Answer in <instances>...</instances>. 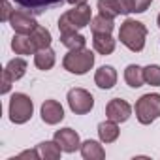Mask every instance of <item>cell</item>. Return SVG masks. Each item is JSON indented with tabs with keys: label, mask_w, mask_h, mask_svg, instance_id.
<instances>
[{
	"label": "cell",
	"mask_w": 160,
	"mask_h": 160,
	"mask_svg": "<svg viewBox=\"0 0 160 160\" xmlns=\"http://www.w3.org/2000/svg\"><path fill=\"white\" fill-rule=\"evenodd\" d=\"M119 134H121L119 122H115L111 119H108V121H104V122L98 124V138H100L102 143H113L119 138Z\"/></svg>",
	"instance_id": "obj_14"
},
{
	"label": "cell",
	"mask_w": 160,
	"mask_h": 160,
	"mask_svg": "<svg viewBox=\"0 0 160 160\" xmlns=\"http://www.w3.org/2000/svg\"><path fill=\"white\" fill-rule=\"evenodd\" d=\"M136 119L141 124H151L160 117V94L158 92H149L143 94L136 102Z\"/></svg>",
	"instance_id": "obj_5"
},
{
	"label": "cell",
	"mask_w": 160,
	"mask_h": 160,
	"mask_svg": "<svg viewBox=\"0 0 160 160\" xmlns=\"http://www.w3.org/2000/svg\"><path fill=\"white\" fill-rule=\"evenodd\" d=\"M66 100H68V106H70L72 113H75V115H87V113H91V109L94 108V98H92V94H91L89 91H85V89H79V87L68 91Z\"/></svg>",
	"instance_id": "obj_6"
},
{
	"label": "cell",
	"mask_w": 160,
	"mask_h": 160,
	"mask_svg": "<svg viewBox=\"0 0 160 160\" xmlns=\"http://www.w3.org/2000/svg\"><path fill=\"white\" fill-rule=\"evenodd\" d=\"M40 115H42V121L45 124H58L64 119V108L57 100H45L42 104Z\"/></svg>",
	"instance_id": "obj_10"
},
{
	"label": "cell",
	"mask_w": 160,
	"mask_h": 160,
	"mask_svg": "<svg viewBox=\"0 0 160 160\" xmlns=\"http://www.w3.org/2000/svg\"><path fill=\"white\" fill-rule=\"evenodd\" d=\"M66 2L72 6H81V4H87V0H66Z\"/></svg>",
	"instance_id": "obj_31"
},
{
	"label": "cell",
	"mask_w": 160,
	"mask_h": 160,
	"mask_svg": "<svg viewBox=\"0 0 160 160\" xmlns=\"http://www.w3.org/2000/svg\"><path fill=\"white\" fill-rule=\"evenodd\" d=\"M143 77L145 83L151 87H160V66L158 64H149L143 68Z\"/></svg>",
	"instance_id": "obj_25"
},
{
	"label": "cell",
	"mask_w": 160,
	"mask_h": 160,
	"mask_svg": "<svg viewBox=\"0 0 160 160\" xmlns=\"http://www.w3.org/2000/svg\"><path fill=\"white\" fill-rule=\"evenodd\" d=\"M81 156L85 158V160H102V158H106V151H104V147L98 143V141H94V139H87V141H83L81 143Z\"/></svg>",
	"instance_id": "obj_15"
},
{
	"label": "cell",
	"mask_w": 160,
	"mask_h": 160,
	"mask_svg": "<svg viewBox=\"0 0 160 160\" xmlns=\"http://www.w3.org/2000/svg\"><path fill=\"white\" fill-rule=\"evenodd\" d=\"M38 151H40V156L43 158V160H58L60 158V154L64 152L62 149H60V145L53 139V141H42L40 145H38Z\"/></svg>",
	"instance_id": "obj_20"
},
{
	"label": "cell",
	"mask_w": 160,
	"mask_h": 160,
	"mask_svg": "<svg viewBox=\"0 0 160 160\" xmlns=\"http://www.w3.org/2000/svg\"><path fill=\"white\" fill-rule=\"evenodd\" d=\"M13 2L32 13H43L45 10L53 8V6H58L62 4L64 0H13Z\"/></svg>",
	"instance_id": "obj_12"
},
{
	"label": "cell",
	"mask_w": 160,
	"mask_h": 160,
	"mask_svg": "<svg viewBox=\"0 0 160 160\" xmlns=\"http://www.w3.org/2000/svg\"><path fill=\"white\" fill-rule=\"evenodd\" d=\"M12 49L15 51V55H34L38 51L28 34H15L12 38Z\"/></svg>",
	"instance_id": "obj_13"
},
{
	"label": "cell",
	"mask_w": 160,
	"mask_h": 160,
	"mask_svg": "<svg viewBox=\"0 0 160 160\" xmlns=\"http://www.w3.org/2000/svg\"><path fill=\"white\" fill-rule=\"evenodd\" d=\"M119 2H121V10L124 15L136 12V0H119Z\"/></svg>",
	"instance_id": "obj_28"
},
{
	"label": "cell",
	"mask_w": 160,
	"mask_h": 160,
	"mask_svg": "<svg viewBox=\"0 0 160 160\" xmlns=\"http://www.w3.org/2000/svg\"><path fill=\"white\" fill-rule=\"evenodd\" d=\"M10 25H12V28H13V32L15 34H32L34 32V28L38 27V23H36V19H34V15H32V12H28V10H13V13H12V17H10V21H8Z\"/></svg>",
	"instance_id": "obj_7"
},
{
	"label": "cell",
	"mask_w": 160,
	"mask_h": 160,
	"mask_svg": "<svg viewBox=\"0 0 160 160\" xmlns=\"http://www.w3.org/2000/svg\"><path fill=\"white\" fill-rule=\"evenodd\" d=\"M55 58L57 57H55V51L51 47L38 49L34 53V64H36L38 70H43V72H47V70H51L55 66Z\"/></svg>",
	"instance_id": "obj_16"
},
{
	"label": "cell",
	"mask_w": 160,
	"mask_h": 160,
	"mask_svg": "<svg viewBox=\"0 0 160 160\" xmlns=\"http://www.w3.org/2000/svg\"><path fill=\"white\" fill-rule=\"evenodd\" d=\"M30 38H32V42H34V45H36V49H45V47H51V32L45 28V27H36L34 28V32L30 34Z\"/></svg>",
	"instance_id": "obj_24"
},
{
	"label": "cell",
	"mask_w": 160,
	"mask_h": 160,
	"mask_svg": "<svg viewBox=\"0 0 160 160\" xmlns=\"http://www.w3.org/2000/svg\"><path fill=\"white\" fill-rule=\"evenodd\" d=\"M156 23H158V27H160V13H158V19H156Z\"/></svg>",
	"instance_id": "obj_32"
},
{
	"label": "cell",
	"mask_w": 160,
	"mask_h": 160,
	"mask_svg": "<svg viewBox=\"0 0 160 160\" xmlns=\"http://www.w3.org/2000/svg\"><path fill=\"white\" fill-rule=\"evenodd\" d=\"M27 68H28V64H27V60L25 58H19V57H15V58H12L8 64H6V72L12 75V79L13 81H19V79L27 73Z\"/></svg>",
	"instance_id": "obj_21"
},
{
	"label": "cell",
	"mask_w": 160,
	"mask_h": 160,
	"mask_svg": "<svg viewBox=\"0 0 160 160\" xmlns=\"http://www.w3.org/2000/svg\"><path fill=\"white\" fill-rule=\"evenodd\" d=\"M119 40L124 47H128L134 53L143 51L145 40H147V27L141 21L136 19H126L121 28H119Z\"/></svg>",
	"instance_id": "obj_1"
},
{
	"label": "cell",
	"mask_w": 160,
	"mask_h": 160,
	"mask_svg": "<svg viewBox=\"0 0 160 160\" xmlns=\"http://www.w3.org/2000/svg\"><path fill=\"white\" fill-rule=\"evenodd\" d=\"M12 83H13L12 75H10L6 70H2V87H0V92H2V94H8V92L12 91Z\"/></svg>",
	"instance_id": "obj_26"
},
{
	"label": "cell",
	"mask_w": 160,
	"mask_h": 160,
	"mask_svg": "<svg viewBox=\"0 0 160 160\" xmlns=\"http://www.w3.org/2000/svg\"><path fill=\"white\" fill-rule=\"evenodd\" d=\"M60 42L64 47H68L70 51L73 49H85L87 45V40L83 34H79V32H70V34H60Z\"/></svg>",
	"instance_id": "obj_22"
},
{
	"label": "cell",
	"mask_w": 160,
	"mask_h": 160,
	"mask_svg": "<svg viewBox=\"0 0 160 160\" xmlns=\"http://www.w3.org/2000/svg\"><path fill=\"white\" fill-rule=\"evenodd\" d=\"M62 66L66 72L70 73H75V75H85L92 66H94V53L91 49H73L70 51L64 60H62Z\"/></svg>",
	"instance_id": "obj_3"
},
{
	"label": "cell",
	"mask_w": 160,
	"mask_h": 160,
	"mask_svg": "<svg viewBox=\"0 0 160 160\" xmlns=\"http://www.w3.org/2000/svg\"><path fill=\"white\" fill-rule=\"evenodd\" d=\"M92 21V12L89 4H81V6H73V10H68L66 13L60 15L58 19V30L60 34H70V32H77L85 28L87 25H91Z\"/></svg>",
	"instance_id": "obj_2"
},
{
	"label": "cell",
	"mask_w": 160,
	"mask_h": 160,
	"mask_svg": "<svg viewBox=\"0 0 160 160\" xmlns=\"http://www.w3.org/2000/svg\"><path fill=\"white\" fill-rule=\"evenodd\" d=\"M13 10H12V4H10V0H4V4H2V15H0V21L2 23H8L10 17H12Z\"/></svg>",
	"instance_id": "obj_27"
},
{
	"label": "cell",
	"mask_w": 160,
	"mask_h": 160,
	"mask_svg": "<svg viewBox=\"0 0 160 160\" xmlns=\"http://www.w3.org/2000/svg\"><path fill=\"white\" fill-rule=\"evenodd\" d=\"M8 111H10V121L13 124H25V122L30 121V117L34 113V104H32V100H30L28 94L15 92L10 98Z\"/></svg>",
	"instance_id": "obj_4"
},
{
	"label": "cell",
	"mask_w": 160,
	"mask_h": 160,
	"mask_svg": "<svg viewBox=\"0 0 160 160\" xmlns=\"http://www.w3.org/2000/svg\"><path fill=\"white\" fill-rule=\"evenodd\" d=\"M92 45L100 55H111L115 51V40L111 34H92Z\"/></svg>",
	"instance_id": "obj_18"
},
{
	"label": "cell",
	"mask_w": 160,
	"mask_h": 160,
	"mask_svg": "<svg viewBox=\"0 0 160 160\" xmlns=\"http://www.w3.org/2000/svg\"><path fill=\"white\" fill-rule=\"evenodd\" d=\"M17 158H32V160H40L42 156H40V151H38V147H36V149L23 151L21 154H17Z\"/></svg>",
	"instance_id": "obj_29"
},
{
	"label": "cell",
	"mask_w": 160,
	"mask_h": 160,
	"mask_svg": "<svg viewBox=\"0 0 160 160\" xmlns=\"http://www.w3.org/2000/svg\"><path fill=\"white\" fill-rule=\"evenodd\" d=\"M94 83L100 89H113L117 83V70L113 66H100L94 73Z\"/></svg>",
	"instance_id": "obj_11"
},
{
	"label": "cell",
	"mask_w": 160,
	"mask_h": 160,
	"mask_svg": "<svg viewBox=\"0 0 160 160\" xmlns=\"http://www.w3.org/2000/svg\"><path fill=\"white\" fill-rule=\"evenodd\" d=\"M152 4V0H136V13L147 12V8Z\"/></svg>",
	"instance_id": "obj_30"
},
{
	"label": "cell",
	"mask_w": 160,
	"mask_h": 160,
	"mask_svg": "<svg viewBox=\"0 0 160 160\" xmlns=\"http://www.w3.org/2000/svg\"><path fill=\"white\" fill-rule=\"evenodd\" d=\"M113 28H115L113 19H109V17H106V15H102V13H98V15L92 17V21H91V30H92V34H111Z\"/></svg>",
	"instance_id": "obj_19"
},
{
	"label": "cell",
	"mask_w": 160,
	"mask_h": 160,
	"mask_svg": "<svg viewBox=\"0 0 160 160\" xmlns=\"http://www.w3.org/2000/svg\"><path fill=\"white\" fill-rule=\"evenodd\" d=\"M130 115H132V106L126 100L113 98L106 106V117L115 121V122H126L130 119Z\"/></svg>",
	"instance_id": "obj_8"
},
{
	"label": "cell",
	"mask_w": 160,
	"mask_h": 160,
	"mask_svg": "<svg viewBox=\"0 0 160 160\" xmlns=\"http://www.w3.org/2000/svg\"><path fill=\"white\" fill-rule=\"evenodd\" d=\"M53 139L60 145V149L64 152H75L77 149H81V139H79V134L72 128H60L55 132Z\"/></svg>",
	"instance_id": "obj_9"
},
{
	"label": "cell",
	"mask_w": 160,
	"mask_h": 160,
	"mask_svg": "<svg viewBox=\"0 0 160 160\" xmlns=\"http://www.w3.org/2000/svg\"><path fill=\"white\" fill-rule=\"evenodd\" d=\"M98 12L102 13V15H106V17H109V19H115L117 15H121L122 13V10H121V2L119 0H98Z\"/></svg>",
	"instance_id": "obj_23"
},
{
	"label": "cell",
	"mask_w": 160,
	"mask_h": 160,
	"mask_svg": "<svg viewBox=\"0 0 160 160\" xmlns=\"http://www.w3.org/2000/svg\"><path fill=\"white\" fill-rule=\"evenodd\" d=\"M124 81L128 87L132 89H139L145 83V77H143V68H139L138 64H128L124 70Z\"/></svg>",
	"instance_id": "obj_17"
}]
</instances>
